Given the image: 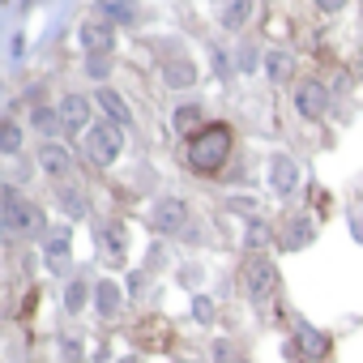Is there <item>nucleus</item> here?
Returning a JSON list of instances; mask_svg holds the SVG:
<instances>
[{
    "mask_svg": "<svg viewBox=\"0 0 363 363\" xmlns=\"http://www.w3.org/2000/svg\"><path fill=\"white\" fill-rule=\"evenodd\" d=\"M60 201H65V210H73V214H82V210H86V201H82L77 193H69V189L60 193Z\"/></svg>",
    "mask_w": 363,
    "mask_h": 363,
    "instance_id": "nucleus-22",
    "label": "nucleus"
},
{
    "mask_svg": "<svg viewBox=\"0 0 363 363\" xmlns=\"http://www.w3.org/2000/svg\"><path fill=\"white\" fill-rule=\"evenodd\" d=\"M65 303H69V312H77V308L86 303V286H82V282H73V286H69V295H65Z\"/></svg>",
    "mask_w": 363,
    "mask_h": 363,
    "instance_id": "nucleus-20",
    "label": "nucleus"
},
{
    "mask_svg": "<svg viewBox=\"0 0 363 363\" xmlns=\"http://www.w3.org/2000/svg\"><path fill=\"white\" fill-rule=\"evenodd\" d=\"M35 158H39V167H43L48 175H56V179H65V175L73 171V154H69V145H56V141H43Z\"/></svg>",
    "mask_w": 363,
    "mask_h": 363,
    "instance_id": "nucleus-6",
    "label": "nucleus"
},
{
    "mask_svg": "<svg viewBox=\"0 0 363 363\" xmlns=\"http://www.w3.org/2000/svg\"><path fill=\"white\" fill-rule=\"evenodd\" d=\"M193 312H197V320H210V316H214V303H210V299H197Z\"/></svg>",
    "mask_w": 363,
    "mask_h": 363,
    "instance_id": "nucleus-23",
    "label": "nucleus"
},
{
    "mask_svg": "<svg viewBox=\"0 0 363 363\" xmlns=\"http://www.w3.org/2000/svg\"><path fill=\"white\" fill-rule=\"evenodd\" d=\"M295 107H299V116H303V120H316V116H325V107H329V99H325V86H316V82H303V86L295 90Z\"/></svg>",
    "mask_w": 363,
    "mask_h": 363,
    "instance_id": "nucleus-7",
    "label": "nucleus"
},
{
    "mask_svg": "<svg viewBox=\"0 0 363 363\" xmlns=\"http://www.w3.org/2000/svg\"><path fill=\"white\" fill-rule=\"evenodd\" d=\"M86 145H90V158L94 162H116V154H120V145H124V137H120V124L116 120H103V124H94L90 128V137H86Z\"/></svg>",
    "mask_w": 363,
    "mask_h": 363,
    "instance_id": "nucleus-3",
    "label": "nucleus"
},
{
    "mask_svg": "<svg viewBox=\"0 0 363 363\" xmlns=\"http://www.w3.org/2000/svg\"><path fill=\"white\" fill-rule=\"evenodd\" d=\"M223 22H227V30H235V26H244V22H248V0H235V5H231V13H227Z\"/></svg>",
    "mask_w": 363,
    "mask_h": 363,
    "instance_id": "nucleus-17",
    "label": "nucleus"
},
{
    "mask_svg": "<svg viewBox=\"0 0 363 363\" xmlns=\"http://www.w3.org/2000/svg\"><path fill=\"white\" fill-rule=\"evenodd\" d=\"M286 73H291V56H282V52H278V56H269V77H274V82H282Z\"/></svg>",
    "mask_w": 363,
    "mask_h": 363,
    "instance_id": "nucleus-18",
    "label": "nucleus"
},
{
    "mask_svg": "<svg viewBox=\"0 0 363 363\" xmlns=\"http://www.w3.org/2000/svg\"><path fill=\"white\" fill-rule=\"evenodd\" d=\"M99 107H103V111H107V120H116V124H128V120H133L128 103H124V99H120L116 90H107V86L99 90Z\"/></svg>",
    "mask_w": 363,
    "mask_h": 363,
    "instance_id": "nucleus-11",
    "label": "nucleus"
},
{
    "mask_svg": "<svg viewBox=\"0 0 363 363\" xmlns=\"http://www.w3.org/2000/svg\"><path fill=\"white\" fill-rule=\"evenodd\" d=\"M60 120H65L69 128H86V120H90V103H86L82 94H69V99L60 103Z\"/></svg>",
    "mask_w": 363,
    "mask_h": 363,
    "instance_id": "nucleus-10",
    "label": "nucleus"
},
{
    "mask_svg": "<svg viewBox=\"0 0 363 363\" xmlns=\"http://www.w3.org/2000/svg\"><path fill=\"white\" fill-rule=\"evenodd\" d=\"M269 175H274L278 193H291V189H295V162H291V158H282V154H278V158L269 162Z\"/></svg>",
    "mask_w": 363,
    "mask_h": 363,
    "instance_id": "nucleus-15",
    "label": "nucleus"
},
{
    "mask_svg": "<svg viewBox=\"0 0 363 363\" xmlns=\"http://www.w3.org/2000/svg\"><path fill=\"white\" fill-rule=\"evenodd\" d=\"M175 128H179V133H189V137H197V133L206 128V111L193 107V103H189V107H179V111H175Z\"/></svg>",
    "mask_w": 363,
    "mask_h": 363,
    "instance_id": "nucleus-13",
    "label": "nucleus"
},
{
    "mask_svg": "<svg viewBox=\"0 0 363 363\" xmlns=\"http://www.w3.org/2000/svg\"><path fill=\"white\" fill-rule=\"evenodd\" d=\"M69 244H73V240H69V231H65V227L48 235V261H52L56 269H65V261H69Z\"/></svg>",
    "mask_w": 363,
    "mask_h": 363,
    "instance_id": "nucleus-14",
    "label": "nucleus"
},
{
    "mask_svg": "<svg viewBox=\"0 0 363 363\" xmlns=\"http://www.w3.org/2000/svg\"><path fill=\"white\" fill-rule=\"evenodd\" d=\"M354 235H359V240H363V218H354Z\"/></svg>",
    "mask_w": 363,
    "mask_h": 363,
    "instance_id": "nucleus-26",
    "label": "nucleus"
},
{
    "mask_svg": "<svg viewBox=\"0 0 363 363\" xmlns=\"http://www.w3.org/2000/svg\"><path fill=\"white\" fill-rule=\"evenodd\" d=\"M18 150H22V128L9 120V124H5V154H18Z\"/></svg>",
    "mask_w": 363,
    "mask_h": 363,
    "instance_id": "nucleus-19",
    "label": "nucleus"
},
{
    "mask_svg": "<svg viewBox=\"0 0 363 363\" xmlns=\"http://www.w3.org/2000/svg\"><path fill=\"white\" fill-rule=\"evenodd\" d=\"M244 282H248V295H252L257 303H269V299H274V286H278V269H274V261L252 257V261L244 265Z\"/></svg>",
    "mask_w": 363,
    "mask_h": 363,
    "instance_id": "nucleus-4",
    "label": "nucleus"
},
{
    "mask_svg": "<svg viewBox=\"0 0 363 363\" xmlns=\"http://www.w3.org/2000/svg\"><path fill=\"white\" fill-rule=\"evenodd\" d=\"M320 9H342V0H316Z\"/></svg>",
    "mask_w": 363,
    "mask_h": 363,
    "instance_id": "nucleus-25",
    "label": "nucleus"
},
{
    "mask_svg": "<svg viewBox=\"0 0 363 363\" xmlns=\"http://www.w3.org/2000/svg\"><path fill=\"white\" fill-rule=\"evenodd\" d=\"M299 346H303L308 359H325L329 354V337L320 329H312V325H299Z\"/></svg>",
    "mask_w": 363,
    "mask_h": 363,
    "instance_id": "nucleus-12",
    "label": "nucleus"
},
{
    "mask_svg": "<svg viewBox=\"0 0 363 363\" xmlns=\"http://www.w3.org/2000/svg\"><path fill=\"white\" fill-rule=\"evenodd\" d=\"M231 145H235L231 124H206L197 137H189V167L197 175H218L231 158Z\"/></svg>",
    "mask_w": 363,
    "mask_h": 363,
    "instance_id": "nucleus-1",
    "label": "nucleus"
},
{
    "mask_svg": "<svg viewBox=\"0 0 363 363\" xmlns=\"http://www.w3.org/2000/svg\"><path fill=\"white\" fill-rule=\"evenodd\" d=\"M111 39H116V30H111V18H90V22H82V43H86V52L90 56H107V48H111Z\"/></svg>",
    "mask_w": 363,
    "mask_h": 363,
    "instance_id": "nucleus-5",
    "label": "nucleus"
},
{
    "mask_svg": "<svg viewBox=\"0 0 363 363\" xmlns=\"http://www.w3.org/2000/svg\"><path fill=\"white\" fill-rule=\"evenodd\" d=\"M154 227L158 231H179L184 227V201H158V210H154Z\"/></svg>",
    "mask_w": 363,
    "mask_h": 363,
    "instance_id": "nucleus-8",
    "label": "nucleus"
},
{
    "mask_svg": "<svg viewBox=\"0 0 363 363\" xmlns=\"http://www.w3.org/2000/svg\"><path fill=\"white\" fill-rule=\"evenodd\" d=\"M193 82H197V65H193V60H184V56L167 60V86L184 90V86H193Z\"/></svg>",
    "mask_w": 363,
    "mask_h": 363,
    "instance_id": "nucleus-9",
    "label": "nucleus"
},
{
    "mask_svg": "<svg viewBox=\"0 0 363 363\" xmlns=\"http://www.w3.org/2000/svg\"><path fill=\"white\" fill-rule=\"evenodd\" d=\"M86 69H90V77H99V82H103V77H107V56H90V65H86Z\"/></svg>",
    "mask_w": 363,
    "mask_h": 363,
    "instance_id": "nucleus-21",
    "label": "nucleus"
},
{
    "mask_svg": "<svg viewBox=\"0 0 363 363\" xmlns=\"http://www.w3.org/2000/svg\"><path fill=\"white\" fill-rule=\"evenodd\" d=\"M94 303H99V312H103V316H116V308H120V291H116L111 282H99Z\"/></svg>",
    "mask_w": 363,
    "mask_h": 363,
    "instance_id": "nucleus-16",
    "label": "nucleus"
},
{
    "mask_svg": "<svg viewBox=\"0 0 363 363\" xmlns=\"http://www.w3.org/2000/svg\"><path fill=\"white\" fill-rule=\"evenodd\" d=\"M35 124H39V128H52V124H56V116H52V111H39V116H35Z\"/></svg>",
    "mask_w": 363,
    "mask_h": 363,
    "instance_id": "nucleus-24",
    "label": "nucleus"
},
{
    "mask_svg": "<svg viewBox=\"0 0 363 363\" xmlns=\"http://www.w3.org/2000/svg\"><path fill=\"white\" fill-rule=\"evenodd\" d=\"M5 231L22 235V231H43V210L22 201L18 189H5Z\"/></svg>",
    "mask_w": 363,
    "mask_h": 363,
    "instance_id": "nucleus-2",
    "label": "nucleus"
}]
</instances>
